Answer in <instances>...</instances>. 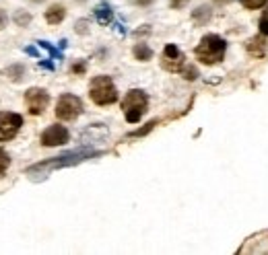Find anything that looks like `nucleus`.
I'll return each instance as SVG.
<instances>
[{
    "instance_id": "nucleus-9",
    "label": "nucleus",
    "mask_w": 268,
    "mask_h": 255,
    "mask_svg": "<svg viewBox=\"0 0 268 255\" xmlns=\"http://www.w3.org/2000/svg\"><path fill=\"white\" fill-rule=\"evenodd\" d=\"M68 138H70V134H68L66 128L60 125V123H54V125H50V128L44 130L42 144L44 146H62V144L68 142Z\"/></svg>"
},
{
    "instance_id": "nucleus-21",
    "label": "nucleus",
    "mask_w": 268,
    "mask_h": 255,
    "mask_svg": "<svg viewBox=\"0 0 268 255\" xmlns=\"http://www.w3.org/2000/svg\"><path fill=\"white\" fill-rule=\"evenodd\" d=\"M260 31H262V35H268V9L264 11V15L260 19Z\"/></svg>"
},
{
    "instance_id": "nucleus-22",
    "label": "nucleus",
    "mask_w": 268,
    "mask_h": 255,
    "mask_svg": "<svg viewBox=\"0 0 268 255\" xmlns=\"http://www.w3.org/2000/svg\"><path fill=\"white\" fill-rule=\"evenodd\" d=\"M85 68H87L85 62H76V64H72L70 72H72V74H85Z\"/></svg>"
},
{
    "instance_id": "nucleus-14",
    "label": "nucleus",
    "mask_w": 268,
    "mask_h": 255,
    "mask_svg": "<svg viewBox=\"0 0 268 255\" xmlns=\"http://www.w3.org/2000/svg\"><path fill=\"white\" fill-rule=\"evenodd\" d=\"M192 19H194L198 25H204V23L210 19V9H208V7H198V9L192 13Z\"/></svg>"
},
{
    "instance_id": "nucleus-18",
    "label": "nucleus",
    "mask_w": 268,
    "mask_h": 255,
    "mask_svg": "<svg viewBox=\"0 0 268 255\" xmlns=\"http://www.w3.org/2000/svg\"><path fill=\"white\" fill-rule=\"evenodd\" d=\"M182 74L186 80H196L198 78V68L196 66H184L182 68Z\"/></svg>"
},
{
    "instance_id": "nucleus-17",
    "label": "nucleus",
    "mask_w": 268,
    "mask_h": 255,
    "mask_svg": "<svg viewBox=\"0 0 268 255\" xmlns=\"http://www.w3.org/2000/svg\"><path fill=\"white\" fill-rule=\"evenodd\" d=\"M11 167V157L7 155L5 148H0V177H3L7 173V169Z\"/></svg>"
},
{
    "instance_id": "nucleus-8",
    "label": "nucleus",
    "mask_w": 268,
    "mask_h": 255,
    "mask_svg": "<svg viewBox=\"0 0 268 255\" xmlns=\"http://www.w3.org/2000/svg\"><path fill=\"white\" fill-rule=\"evenodd\" d=\"M161 66L167 72H182V68L186 66V56L180 52V48L169 44V46H165V50L161 54Z\"/></svg>"
},
{
    "instance_id": "nucleus-6",
    "label": "nucleus",
    "mask_w": 268,
    "mask_h": 255,
    "mask_svg": "<svg viewBox=\"0 0 268 255\" xmlns=\"http://www.w3.org/2000/svg\"><path fill=\"white\" fill-rule=\"evenodd\" d=\"M95 153H87V151H81V153H70V155H62V157H56L52 161H46V163H37L33 167L27 169V173H35V171H42V169H54V167H68V165H74L87 157H93Z\"/></svg>"
},
{
    "instance_id": "nucleus-23",
    "label": "nucleus",
    "mask_w": 268,
    "mask_h": 255,
    "mask_svg": "<svg viewBox=\"0 0 268 255\" xmlns=\"http://www.w3.org/2000/svg\"><path fill=\"white\" fill-rule=\"evenodd\" d=\"M190 3V0H169V5H171V9H176V11H180V9H184L186 5Z\"/></svg>"
},
{
    "instance_id": "nucleus-13",
    "label": "nucleus",
    "mask_w": 268,
    "mask_h": 255,
    "mask_svg": "<svg viewBox=\"0 0 268 255\" xmlns=\"http://www.w3.org/2000/svg\"><path fill=\"white\" fill-rule=\"evenodd\" d=\"M95 17H97V21H99L101 25H107V23L111 21V17H113L111 7H109L107 3H101V5L95 9Z\"/></svg>"
},
{
    "instance_id": "nucleus-19",
    "label": "nucleus",
    "mask_w": 268,
    "mask_h": 255,
    "mask_svg": "<svg viewBox=\"0 0 268 255\" xmlns=\"http://www.w3.org/2000/svg\"><path fill=\"white\" fill-rule=\"evenodd\" d=\"M239 3L245 7V9H250V11H254V9H260V7H264L268 0H239Z\"/></svg>"
},
{
    "instance_id": "nucleus-10",
    "label": "nucleus",
    "mask_w": 268,
    "mask_h": 255,
    "mask_svg": "<svg viewBox=\"0 0 268 255\" xmlns=\"http://www.w3.org/2000/svg\"><path fill=\"white\" fill-rule=\"evenodd\" d=\"M66 17V7L64 5H50L46 11V21L50 25H60Z\"/></svg>"
},
{
    "instance_id": "nucleus-27",
    "label": "nucleus",
    "mask_w": 268,
    "mask_h": 255,
    "mask_svg": "<svg viewBox=\"0 0 268 255\" xmlns=\"http://www.w3.org/2000/svg\"><path fill=\"white\" fill-rule=\"evenodd\" d=\"M76 3H85V0H76Z\"/></svg>"
},
{
    "instance_id": "nucleus-20",
    "label": "nucleus",
    "mask_w": 268,
    "mask_h": 255,
    "mask_svg": "<svg viewBox=\"0 0 268 255\" xmlns=\"http://www.w3.org/2000/svg\"><path fill=\"white\" fill-rule=\"evenodd\" d=\"M155 125H157V119H153V121H149V123H147V125L143 128V130H134V132H132L130 136H132V138H137V136H145V134H149V132L153 130V128H155Z\"/></svg>"
},
{
    "instance_id": "nucleus-12",
    "label": "nucleus",
    "mask_w": 268,
    "mask_h": 255,
    "mask_svg": "<svg viewBox=\"0 0 268 255\" xmlns=\"http://www.w3.org/2000/svg\"><path fill=\"white\" fill-rule=\"evenodd\" d=\"M132 54H134V58H137L139 62H149L153 58V50L147 44H137V46H134V50H132Z\"/></svg>"
},
{
    "instance_id": "nucleus-15",
    "label": "nucleus",
    "mask_w": 268,
    "mask_h": 255,
    "mask_svg": "<svg viewBox=\"0 0 268 255\" xmlns=\"http://www.w3.org/2000/svg\"><path fill=\"white\" fill-rule=\"evenodd\" d=\"M23 74H25V66H23V64H15V66H9V68H7V76H9L11 80H19Z\"/></svg>"
},
{
    "instance_id": "nucleus-25",
    "label": "nucleus",
    "mask_w": 268,
    "mask_h": 255,
    "mask_svg": "<svg viewBox=\"0 0 268 255\" xmlns=\"http://www.w3.org/2000/svg\"><path fill=\"white\" fill-rule=\"evenodd\" d=\"M7 21H9V17H7V11H3V9H0V29H5V27H7Z\"/></svg>"
},
{
    "instance_id": "nucleus-4",
    "label": "nucleus",
    "mask_w": 268,
    "mask_h": 255,
    "mask_svg": "<svg viewBox=\"0 0 268 255\" xmlns=\"http://www.w3.org/2000/svg\"><path fill=\"white\" fill-rule=\"evenodd\" d=\"M81 111H83V101H81L76 95L66 93V95H62V97L58 99V103H56V117L62 119V121H72V119H76V117L81 115Z\"/></svg>"
},
{
    "instance_id": "nucleus-24",
    "label": "nucleus",
    "mask_w": 268,
    "mask_h": 255,
    "mask_svg": "<svg viewBox=\"0 0 268 255\" xmlns=\"http://www.w3.org/2000/svg\"><path fill=\"white\" fill-rule=\"evenodd\" d=\"M132 5H137V7H151L155 0H130Z\"/></svg>"
},
{
    "instance_id": "nucleus-26",
    "label": "nucleus",
    "mask_w": 268,
    "mask_h": 255,
    "mask_svg": "<svg viewBox=\"0 0 268 255\" xmlns=\"http://www.w3.org/2000/svg\"><path fill=\"white\" fill-rule=\"evenodd\" d=\"M85 25H87L85 21H79V25H76L79 29H76V31H79V33H85V31H87V29H85Z\"/></svg>"
},
{
    "instance_id": "nucleus-5",
    "label": "nucleus",
    "mask_w": 268,
    "mask_h": 255,
    "mask_svg": "<svg viewBox=\"0 0 268 255\" xmlns=\"http://www.w3.org/2000/svg\"><path fill=\"white\" fill-rule=\"evenodd\" d=\"M23 125V115L15 111H0V142L13 140Z\"/></svg>"
},
{
    "instance_id": "nucleus-1",
    "label": "nucleus",
    "mask_w": 268,
    "mask_h": 255,
    "mask_svg": "<svg viewBox=\"0 0 268 255\" xmlns=\"http://www.w3.org/2000/svg\"><path fill=\"white\" fill-rule=\"evenodd\" d=\"M225 52H227V44H225V39L219 37V35H204V37L200 39V44L196 46V50H194L196 58H198L202 64H208V66L219 64V62L223 60Z\"/></svg>"
},
{
    "instance_id": "nucleus-16",
    "label": "nucleus",
    "mask_w": 268,
    "mask_h": 255,
    "mask_svg": "<svg viewBox=\"0 0 268 255\" xmlns=\"http://www.w3.org/2000/svg\"><path fill=\"white\" fill-rule=\"evenodd\" d=\"M15 23H17L19 27H27V25L31 23V15H29L27 11H17V13H15Z\"/></svg>"
},
{
    "instance_id": "nucleus-3",
    "label": "nucleus",
    "mask_w": 268,
    "mask_h": 255,
    "mask_svg": "<svg viewBox=\"0 0 268 255\" xmlns=\"http://www.w3.org/2000/svg\"><path fill=\"white\" fill-rule=\"evenodd\" d=\"M89 97H91V101L95 105L105 107V105H111V103L118 101V89H116V84H113V80L109 76L101 74V76H95L91 80V84H89Z\"/></svg>"
},
{
    "instance_id": "nucleus-7",
    "label": "nucleus",
    "mask_w": 268,
    "mask_h": 255,
    "mask_svg": "<svg viewBox=\"0 0 268 255\" xmlns=\"http://www.w3.org/2000/svg\"><path fill=\"white\" fill-rule=\"evenodd\" d=\"M50 103V95L46 89H40V87H31L27 93H25V105L29 109L31 115H42L46 111Z\"/></svg>"
},
{
    "instance_id": "nucleus-2",
    "label": "nucleus",
    "mask_w": 268,
    "mask_h": 255,
    "mask_svg": "<svg viewBox=\"0 0 268 255\" xmlns=\"http://www.w3.org/2000/svg\"><path fill=\"white\" fill-rule=\"evenodd\" d=\"M147 107H149V97L141 89L128 91L126 97L122 99V111H124L128 123H139L141 117L147 113Z\"/></svg>"
},
{
    "instance_id": "nucleus-11",
    "label": "nucleus",
    "mask_w": 268,
    "mask_h": 255,
    "mask_svg": "<svg viewBox=\"0 0 268 255\" xmlns=\"http://www.w3.org/2000/svg\"><path fill=\"white\" fill-rule=\"evenodd\" d=\"M245 48H247L250 56L262 58V56H264V50H266V41H264V37H252V39L245 44Z\"/></svg>"
}]
</instances>
